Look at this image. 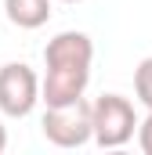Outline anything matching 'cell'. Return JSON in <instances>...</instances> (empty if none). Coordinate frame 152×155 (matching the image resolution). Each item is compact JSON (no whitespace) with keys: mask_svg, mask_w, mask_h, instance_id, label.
Here are the masks:
<instances>
[{"mask_svg":"<svg viewBox=\"0 0 152 155\" xmlns=\"http://www.w3.org/2000/svg\"><path fill=\"white\" fill-rule=\"evenodd\" d=\"M138 144H141V152H145V155H152V112L138 123Z\"/></svg>","mask_w":152,"mask_h":155,"instance_id":"52a82bcc","label":"cell"},{"mask_svg":"<svg viewBox=\"0 0 152 155\" xmlns=\"http://www.w3.org/2000/svg\"><path fill=\"white\" fill-rule=\"evenodd\" d=\"M43 83L26 61H7L0 65V112L11 119H26L36 108Z\"/></svg>","mask_w":152,"mask_h":155,"instance_id":"277c9868","label":"cell"},{"mask_svg":"<svg viewBox=\"0 0 152 155\" xmlns=\"http://www.w3.org/2000/svg\"><path fill=\"white\" fill-rule=\"evenodd\" d=\"M4 148H7V130H4V123H0V155H4Z\"/></svg>","mask_w":152,"mask_h":155,"instance_id":"ba28073f","label":"cell"},{"mask_svg":"<svg viewBox=\"0 0 152 155\" xmlns=\"http://www.w3.org/2000/svg\"><path fill=\"white\" fill-rule=\"evenodd\" d=\"M40 130L54 148H83L87 141H94V112L83 97L73 105H54L43 112Z\"/></svg>","mask_w":152,"mask_h":155,"instance_id":"7a4b0ae2","label":"cell"},{"mask_svg":"<svg viewBox=\"0 0 152 155\" xmlns=\"http://www.w3.org/2000/svg\"><path fill=\"white\" fill-rule=\"evenodd\" d=\"M62 4H80V0H62Z\"/></svg>","mask_w":152,"mask_h":155,"instance_id":"9c48e42d","label":"cell"},{"mask_svg":"<svg viewBox=\"0 0 152 155\" xmlns=\"http://www.w3.org/2000/svg\"><path fill=\"white\" fill-rule=\"evenodd\" d=\"M91 61H94V43H91L87 33L65 29L54 40H47V47H43L47 76H43L40 101L47 108L80 101L83 90H87V83H91Z\"/></svg>","mask_w":152,"mask_h":155,"instance_id":"6da1fadb","label":"cell"},{"mask_svg":"<svg viewBox=\"0 0 152 155\" xmlns=\"http://www.w3.org/2000/svg\"><path fill=\"white\" fill-rule=\"evenodd\" d=\"M134 94H138V101L152 112V58H141L138 69H134Z\"/></svg>","mask_w":152,"mask_h":155,"instance_id":"8992f818","label":"cell"},{"mask_svg":"<svg viewBox=\"0 0 152 155\" xmlns=\"http://www.w3.org/2000/svg\"><path fill=\"white\" fill-rule=\"evenodd\" d=\"M4 15L18 29H40L51 18V0H4Z\"/></svg>","mask_w":152,"mask_h":155,"instance_id":"5b68a950","label":"cell"},{"mask_svg":"<svg viewBox=\"0 0 152 155\" xmlns=\"http://www.w3.org/2000/svg\"><path fill=\"white\" fill-rule=\"evenodd\" d=\"M91 112H94V144L98 148H123L138 134L134 105L123 94H102L91 105Z\"/></svg>","mask_w":152,"mask_h":155,"instance_id":"3957f363","label":"cell"}]
</instances>
